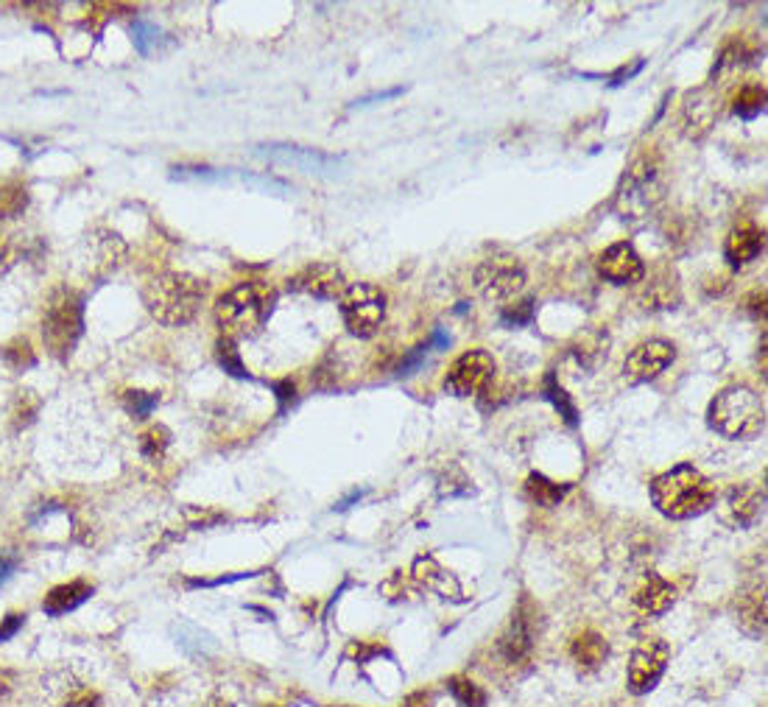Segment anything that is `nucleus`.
I'll list each match as a JSON object with an SVG mask.
<instances>
[{
  "mask_svg": "<svg viewBox=\"0 0 768 707\" xmlns=\"http://www.w3.org/2000/svg\"><path fill=\"white\" fill-rule=\"evenodd\" d=\"M715 484L693 464H676L674 470L651 481V501L657 512L671 520H690L715 506Z\"/></svg>",
  "mask_w": 768,
  "mask_h": 707,
  "instance_id": "f257e3e1",
  "label": "nucleus"
},
{
  "mask_svg": "<svg viewBox=\"0 0 768 707\" xmlns=\"http://www.w3.org/2000/svg\"><path fill=\"white\" fill-rule=\"evenodd\" d=\"M207 286L204 280L185 272H162L143 288L146 311L165 327H182L202 311Z\"/></svg>",
  "mask_w": 768,
  "mask_h": 707,
  "instance_id": "f03ea898",
  "label": "nucleus"
},
{
  "mask_svg": "<svg viewBox=\"0 0 768 707\" xmlns=\"http://www.w3.org/2000/svg\"><path fill=\"white\" fill-rule=\"evenodd\" d=\"M277 294L263 280H243L216 300V322L227 339H252L269 322Z\"/></svg>",
  "mask_w": 768,
  "mask_h": 707,
  "instance_id": "7ed1b4c3",
  "label": "nucleus"
},
{
  "mask_svg": "<svg viewBox=\"0 0 768 707\" xmlns=\"http://www.w3.org/2000/svg\"><path fill=\"white\" fill-rule=\"evenodd\" d=\"M665 168H662L660 154L646 151L640 154L629 171L620 177L618 191H615V213L629 221H643L654 216L657 207L665 202Z\"/></svg>",
  "mask_w": 768,
  "mask_h": 707,
  "instance_id": "20e7f679",
  "label": "nucleus"
},
{
  "mask_svg": "<svg viewBox=\"0 0 768 707\" xmlns=\"http://www.w3.org/2000/svg\"><path fill=\"white\" fill-rule=\"evenodd\" d=\"M81 336H84V297L76 288L56 286L48 294L45 311H42L45 350L59 361H68Z\"/></svg>",
  "mask_w": 768,
  "mask_h": 707,
  "instance_id": "39448f33",
  "label": "nucleus"
},
{
  "mask_svg": "<svg viewBox=\"0 0 768 707\" xmlns=\"http://www.w3.org/2000/svg\"><path fill=\"white\" fill-rule=\"evenodd\" d=\"M707 422L715 434L727 439H752L766 428V406L763 397L749 386H729L718 392L707 408Z\"/></svg>",
  "mask_w": 768,
  "mask_h": 707,
  "instance_id": "423d86ee",
  "label": "nucleus"
},
{
  "mask_svg": "<svg viewBox=\"0 0 768 707\" xmlns=\"http://www.w3.org/2000/svg\"><path fill=\"white\" fill-rule=\"evenodd\" d=\"M338 311L355 339H372L386 319V294L375 283H352L338 297Z\"/></svg>",
  "mask_w": 768,
  "mask_h": 707,
  "instance_id": "0eeeda50",
  "label": "nucleus"
},
{
  "mask_svg": "<svg viewBox=\"0 0 768 707\" xmlns=\"http://www.w3.org/2000/svg\"><path fill=\"white\" fill-rule=\"evenodd\" d=\"M472 280H475V288L484 300H512L514 294H520L526 286V266L517 255L498 252V255H489L478 263Z\"/></svg>",
  "mask_w": 768,
  "mask_h": 707,
  "instance_id": "6e6552de",
  "label": "nucleus"
},
{
  "mask_svg": "<svg viewBox=\"0 0 768 707\" xmlns=\"http://www.w3.org/2000/svg\"><path fill=\"white\" fill-rule=\"evenodd\" d=\"M495 372H498V364H495L492 353L470 350V353L459 355L453 361V367L445 378V389L456 397L481 395L489 389V383L495 381Z\"/></svg>",
  "mask_w": 768,
  "mask_h": 707,
  "instance_id": "1a4fd4ad",
  "label": "nucleus"
},
{
  "mask_svg": "<svg viewBox=\"0 0 768 707\" xmlns=\"http://www.w3.org/2000/svg\"><path fill=\"white\" fill-rule=\"evenodd\" d=\"M671 660V646L662 638H646L637 643L629 660V691L634 696H643L657 688L665 668Z\"/></svg>",
  "mask_w": 768,
  "mask_h": 707,
  "instance_id": "9d476101",
  "label": "nucleus"
},
{
  "mask_svg": "<svg viewBox=\"0 0 768 707\" xmlns=\"http://www.w3.org/2000/svg\"><path fill=\"white\" fill-rule=\"evenodd\" d=\"M676 347L665 339H648L637 344L626 364H623V378L629 383H648L660 378L665 369L674 364Z\"/></svg>",
  "mask_w": 768,
  "mask_h": 707,
  "instance_id": "9b49d317",
  "label": "nucleus"
},
{
  "mask_svg": "<svg viewBox=\"0 0 768 707\" xmlns=\"http://www.w3.org/2000/svg\"><path fill=\"white\" fill-rule=\"evenodd\" d=\"M288 291L294 294H308L313 300H338L347 291L344 272L336 263H308L305 269L288 277Z\"/></svg>",
  "mask_w": 768,
  "mask_h": 707,
  "instance_id": "f8f14e48",
  "label": "nucleus"
},
{
  "mask_svg": "<svg viewBox=\"0 0 768 707\" xmlns=\"http://www.w3.org/2000/svg\"><path fill=\"white\" fill-rule=\"evenodd\" d=\"M595 269L612 286H634L646 277V263L629 241H618L609 246L607 252H601L595 260Z\"/></svg>",
  "mask_w": 768,
  "mask_h": 707,
  "instance_id": "ddd939ff",
  "label": "nucleus"
},
{
  "mask_svg": "<svg viewBox=\"0 0 768 707\" xmlns=\"http://www.w3.org/2000/svg\"><path fill=\"white\" fill-rule=\"evenodd\" d=\"M763 504H766V490L763 484L757 481H746V484H738L727 492L724 498V509H721V520L732 526V529H746L752 526L760 512H763Z\"/></svg>",
  "mask_w": 768,
  "mask_h": 707,
  "instance_id": "4468645a",
  "label": "nucleus"
},
{
  "mask_svg": "<svg viewBox=\"0 0 768 707\" xmlns=\"http://www.w3.org/2000/svg\"><path fill=\"white\" fill-rule=\"evenodd\" d=\"M643 286L637 291V302L643 311H671L682 302V288L679 277L671 266H660L640 280Z\"/></svg>",
  "mask_w": 768,
  "mask_h": 707,
  "instance_id": "2eb2a0df",
  "label": "nucleus"
},
{
  "mask_svg": "<svg viewBox=\"0 0 768 707\" xmlns=\"http://www.w3.org/2000/svg\"><path fill=\"white\" fill-rule=\"evenodd\" d=\"M674 601L676 587L657 571H648L640 587L634 590V604H637V610H643L646 615H662V612H668L674 607Z\"/></svg>",
  "mask_w": 768,
  "mask_h": 707,
  "instance_id": "dca6fc26",
  "label": "nucleus"
},
{
  "mask_svg": "<svg viewBox=\"0 0 768 707\" xmlns=\"http://www.w3.org/2000/svg\"><path fill=\"white\" fill-rule=\"evenodd\" d=\"M411 573H414V579H417L419 585L425 587V590H431V593H436V596L450 601H464L459 579L450 571H445L433 557H417L414 571Z\"/></svg>",
  "mask_w": 768,
  "mask_h": 707,
  "instance_id": "f3484780",
  "label": "nucleus"
},
{
  "mask_svg": "<svg viewBox=\"0 0 768 707\" xmlns=\"http://www.w3.org/2000/svg\"><path fill=\"white\" fill-rule=\"evenodd\" d=\"M763 249H766L763 230L755 227V224H741V227H735V230L729 232L727 244H724V255H727L732 269H743L757 255H763Z\"/></svg>",
  "mask_w": 768,
  "mask_h": 707,
  "instance_id": "a211bd4d",
  "label": "nucleus"
},
{
  "mask_svg": "<svg viewBox=\"0 0 768 707\" xmlns=\"http://www.w3.org/2000/svg\"><path fill=\"white\" fill-rule=\"evenodd\" d=\"M735 615H738V624L749 635H755V638L766 635V585L763 582H755L752 587H746V590L738 593Z\"/></svg>",
  "mask_w": 768,
  "mask_h": 707,
  "instance_id": "6ab92c4d",
  "label": "nucleus"
},
{
  "mask_svg": "<svg viewBox=\"0 0 768 707\" xmlns=\"http://www.w3.org/2000/svg\"><path fill=\"white\" fill-rule=\"evenodd\" d=\"M531 649H534V635H531V624H528L526 618L517 612L514 615L512 626L503 632V638L498 640V654L503 657V663H509V666H517V663H523L531 657Z\"/></svg>",
  "mask_w": 768,
  "mask_h": 707,
  "instance_id": "aec40b11",
  "label": "nucleus"
},
{
  "mask_svg": "<svg viewBox=\"0 0 768 707\" xmlns=\"http://www.w3.org/2000/svg\"><path fill=\"white\" fill-rule=\"evenodd\" d=\"M260 157L266 160H274V163H285L291 168H299L305 174H319L327 165L333 163L330 157H324L319 151L310 149H297V146H263V151H257Z\"/></svg>",
  "mask_w": 768,
  "mask_h": 707,
  "instance_id": "412c9836",
  "label": "nucleus"
},
{
  "mask_svg": "<svg viewBox=\"0 0 768 707\" xmlns=\"http://www.w3.org/2000/svg\"><path fill=\"white\" fill-rule=\"evenodd\" d=\"M93 596V585H87L84 579H76V582H68V585H56L45 601H42V612L45 615H65V612H73L76 607H81L84 601Z\"/></svg>",
  "mask_w": 768,
  "mask_h": 707,
  "instance_id": "4be33fe9",
  "label": "nucleus"
},
{
  "mask_svg": "<svg viewBox=\"0 0 768 707\" xmlns=\"http://www.w3.org/2000/svg\"><path fill=\"white\" fill-rule=\"evenodd\" d=\"M715 123V98L710 96V90H696L685 98V126H688L690 137H701L704 132H710V126Z\"/></svg>",
  "mask_w": 768,
  "mask_h": 707,
  "instance_id": "5701e85b",
  "label": "nucleus"
},
{
  "mask_svg": "<svg viewBox=\"0 0 768 707\" xmlns=\"http://www.w3.org/2000/svg\"><path fill=\"white\" fill-rule=\"evenodd\" d=\"M607 350H609L607 330H587V333H581L579 339L567 347V353L573 355V358H576V364L584 369L598 367V364L607 358Z\"/></svg>",
  "mask_w": 768,
  "mask_h": 707,
  "instance_id": "b1692460",
  "label": "nucleus"
},
{
  "mask_svg": "<svg viewBox=\"0 0 768 707\" xmlns=\"http://www.w3.org/2000/svg\"><path fill=\"white\" fill-rule=\"evenodd\" d=\"M570 654H573V660H576L581 668H598L607 660L609 643L604 635L587 629V632H581L579 638L570 643Z\"/></svg>",
  "mask_w": 768,
  "mask_h": 707,
  "instance_id": "393cba45",
  "label": "nucleus"
},
{
  "mask_svg": "<svg viewBox=\"0 0 768 707\" xmlns=\"http://www.w3.org/2000/svg\"><path fill=\"white\" fill-rule=\"evenodd\" d=\"M526 492L534 504L559 506L562 504V498H565L567 492H570V484H559V481L545 478L542 473H531V476H528V481H526Z\"/></svg>",
  "mask_w": 768,
  "mask_h": 707,
  "instance_id": "a878e982",
  "label": "nucleus"
},
{
  "mask_svg": "<svg viewBox=\"0 0 768 707\" xmlns=\"http://www.w3.org/2000/svg\"><path fill=\"white\" fill-rule=\"evenodd\" d=\"M28 202H31V196L23 182H0V221L23 216Z\"/></svg>",
  "mask_w": 768,
  "mask_h": 707,
  "instance_id": "bb28decb",
  "label": "nucleus"
},
{
  "mask_svg": "<svg viewBox=\"0 0 768 707\" xmlns=\"http://www.w3.org/2000/svg\"><path fill=\"white\" fill-rule=\"evenodd\" d=\"M171 445V431L165 425H151L149 431L140 434V453L149 459V462H160L165 456V450Z\"/></svg>",
  "mask_w": 768,
  "mask_h": 707,
  "instance_id": "cd10ccee",
  "label": "nucleus"
},
{
  "mask_svg": "<svg viewBox=\"0 0 768 707\" xmlns=\"http://www.w3.org/2000/svg\"><path fill=\"white\" fill-rule=\"evenodd\" d=\"M157 406H160V392H143V389H129V392H123V408H126L135 420L151 417V411Z\"/></svg>",
  "mask_w": 768,
  "mask_h": 707,
  "instance_id": "c85d7f7f",
  "label": "nucleus"
},
{
  "mask_svg": "<svg viewBox=\"0 0 768 707\" xmlns=\"http://www.w3.org/2000/svg\"><path fill=\"white\" fill-rule=\"evenodd\" d=\"M216 358L218 364L224 372H230L232 378H249V372H246V364L241 361V353H238V347H235V341L227 339V336H221L216 341Z\"/></svg>",
  "mask_w": 768,
  "mask_h": 707,
  "instance_id": "c756f323",
  "label": "nucleus"
},
{
  "mask_svg": "<svg viewBox=\"0 0 768 707\" xmlns=\"http://www.w3.org/2000/svg\"><path fill=\"white\" fill-rule=\"evenodd\" d=\"M447 688L464 707H486V691L467 677H450Z\"/></svg>",
  "mask_w": 768,
  "mask_h": 707,
  "instance_id": "7c9ffc66",
  "label": "nucleus"
},
{
  "mask_svg": "<svg viewBox=\"0 0 768 707\" xmlns=\"http://www.w3.org/2000/svg\"><path fill=\"white\" fill-rule=\"evenodd\" d=\"M0 358L14 369V372H23V369L34 367L37 364V355L31 350V344L26 339H14L9 341L3 350H0Z\"/></svg>",
  "mask_w": 768,
  "mask_h": 707,
  "instance_id": "2f4dec72",
  "label": "nucleus"
},
{
  "mask_svg": "<svg viewBox=\"0 0 768 707\" xmlns=\"http://www.w3.org/2000/svg\"><path fill=\"white\" fill-rule=\"evenodd\" d=\"M545 397H548L553 406H556L559 417H565V422L570 425V428H576V425H579V411H576V406H573V400L567 397L565 389L553 381L551 375H548V381H545Z\"/></svg>",
  "mask_w": 768,
  "mask_h": 707,
  "instance_id": "473e14b6",
  "label": "nucleus"
},
{
  "mask_svg": "<svg viewBox=\"0 0 768 707\" xmlns=\"http://www.w3.org/2000/svg\"><path fill=\"white\" fill-rule=\"evenodd\" d=\"M763 104H766V90L763 87H743L738 98H735V112L743 115V118H755L763 112Z\"/></svg>",
  "mask_w": 768,
  "mask_h": 707,
  "instance_id": "72a5a7b5",
  "label": "nucleus"
},
{
  "mask_svg": "<svg viewBox=\"0 0 768 707\" xmlns=\"http://www.w3.org/2000/svg\"><path fill=\"white\" fill-rule=\"evenodd\" d=\"M132 40H135V48L140 54H151L162 40V31L154 23H146V20H135L132 23Z\"/></svg>",
  "mask_w": 768,
  "mask_h": 707,
  "instance_id": "f704fd0d",
  "label": "nucleus"
},
{
  "mask_svg": "<svg viewBox=\"0 0 768 707\" xmlns=\"http://www.w3.org/2000/svg\"><path fill=\"white\" fill-rule=\"evenodd\" d=\"M37 411H40V400L34 397V392H20V397H17V403H14L12 408L14 428L20 431V428L31 425L34 417H37Z\"/></svg>",
  "mask_w": 768,
  "mask_h": 707,
  "instance_id": "c9c22d12",
  "label": "nucleus"
},
{
  "mask_svg": "<svg viewBox=\"0 0 768 707\" xmlns=\"http://www.w3.org/2000/svg\"><path fill=\"white\" fill-rule=\"evenodd\" d=\"M17 258H20V244H17V238L0 230V277H6V274L12 272Z\"/></svg>",
  "mask_w": 768,
  "mask_h": 707,
  "instance_id": "e433bc0d",
  "label": "nucleus"
},
{
  "mask_svg": "<svg viewBox=\"0 0 768 707\" xmlns=\"http://www.w3.org/2000/svg\"><path fill=\"white\" fill-rule=\"evenodd\" d=\"M534 316V300H523L517 302V305H509L506 311H503V322L506 325H523Z\"/></svg>",
  "mask_w": 768,
  "mask_h": 707,
  "instance_id": "4c0bfd02",
  "label": "nucleus"
},
{
  "mask_svg": "<svg viewBox=\"0 0 768 707\" xmlns=\"http://www.w3.org/2000/svg\"><path fill=\"white\" fill-rule=\"evenodd\" d=\"M26 624V615L23 612H9L3 621H0V643H6V640H12L20 629Z\"/></svg>",
  "mask_w": 768,
  "mask_h": 707,
  "instance_id": "58836bf2",
  "label": "nucleus"
},
{
  "mask_svg": "<svg viewBox=\"0 0 768 707\" xmlns=\"http://www.w3.org/2000/svg\"><path fill=\"white\" fill-rule=\"evenodd\" d=\"M98 705H101V699H98V694H93L90 688H76V691L68 696V702H65V707H98Z\"/></svg>",
  "mask_w": 768,
  "mask_h": 707,
  "instance_id": "ea45409f",
  "label": "nucleus"
},
{
  "mask_svg": "<svg viewBox=\"0 0 768 707\" xmlns=\"http://www.w3.org/2000/svg\"><path fill=\"white\" fill-rule=\"evenodd\" d=\"M274 389H277V400H280V408H288V403H294V383L291 381L274 383Z\"/></svg>",
  "mask_w": 768,
  "mask_h": 707,
  "instance_id": "a19ab883",
  "label": "nucleus"
},
{
  "mask_svg": "<svg viewBox=\"0 0 768 707\" xmlns=\"http://www.w3.org/2000/svg\"><path fill=\"white\" fill-rule=\"evenodd\" d=\"M14 571H17V559L0 557V585H6V582L12 579Z\"/></svg>",
  "mask_w": 768,
  "mask_h": 707,
  "instance_id": "79ce46f5",
  "label": "nucleus"
},
{
  "mask_svg": "<svg viewBox=\"0 0 768 707\" xmlns=\"http://www.w3.org/2000/svg\"><path fill=\"white\" fill-rule=\"evenodd\" d=\"M266 707H274V705H266Z\"/></svg>",
  "mask_w": 768,
  "mask_h": 707,
  "instance_id": "37998d69",
  "label": "nucleus"
}]
</instances>
